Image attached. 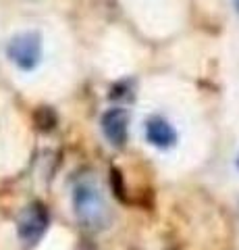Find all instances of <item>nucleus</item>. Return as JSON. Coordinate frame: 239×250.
Here are the masks:
<instances>
[{
  "label": "nucleus",
  "instance_id": "nucleus-6",
  "mask_svg": "<svg viewBox=\"0 0 239 250\" xmlns=\"http://www.w3.org/2000/svg\"><path fill=\"white\" fill-rule=\"evenodd\" d=\"M235 6H237V11H239V0H235Z\"/></svg>",
  "mask_w": 239,
  "mask_h": 250
},
{
  "label": "nucleus",
  "instance_id": "nucleus-5",
  "mask_svg": "<svg viewBox=\"0 0 239 250\" xmlns=\"http://www.w3.org/2000/svg\"><path fill=\"white\" fill-rule=\"evenodd\" d=\"M146 138H148L150 144L158 146V148H168L177 142L175 129L165 119H160V117L148 119V123H146Z\"/></svg>",
  "mask_w": 239,
  "mask_h": 250
},
{
  "label": "nucleus",
  "instance_id": "nucleus-1",
  "mask_svg": "<svg viewBox=\"0 0 239 250\" xmlns=\"http://www.w3.org/2000/svg\"><path fill=\"white\" fill-rule=\"evenodd\" d=\"M73 207L75 215L79 217V221L88 228H98L106 221V207L104 200L96 190V186L90 182H79L73 190Z\"/></svg>",
  "mask_w": 239,
  "mask_h": 250
},
{
  "label": "nucleus",
  "instance_id": "nucleus-2",
  "mask_svg": "<svg viewBox=\"0 0 239 250\" xmlns=\"http://www.w3.org/2000/svg\"><path fill=\"white\" fill-rule=\"evenodd\" d=\"M6 54L9 59L23 71H32V69L40 62L42 54V42L36 31H23V34L15 36L6 46Z\"/></svg>",
  "mask_w": 239,
  "mask_h": 250
},
{
  "label": "nucleus",
  "instance_id": "nucleus-3",
  "mask_svg": "<svg viewBox=\"0 0 239 250\" xmlns=\"http://www.w3.org/2000/svg\"><path fill=\"white\" fill-rule=\"evenodd\" d=\"M46 228H48V210L42 205H29L19 217L17 223V233L19 240L25 246H34L37 240L44 236Z\"/></svg>",
  "mask_w": 239,
  "mask_h": 250
},
{
  "label": "nucleus",
  "instance_id": "nucleus-4",
  "mask_svg": "<svg viewBox=\"0 0 239 250\" xmlns=\"http://www.w3.org/2000/svg\"><path fill=\"white\" fill-rule=\"evenodd\" d=\"M127 125H129V117L123 108H110L102 117V131L106 140L119 148L127 140Z\"/></svg>",
  "mask_w": 239,
  "mask_h": 250
}]
</instances>
